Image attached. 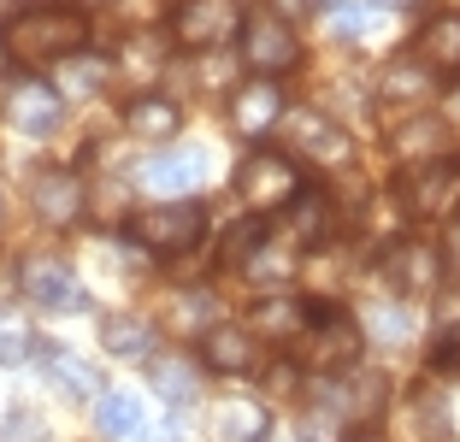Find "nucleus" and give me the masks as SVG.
I'll use <instances>...</instances> for the list:
<instances>
[{
  "label": "nucleus",
  "instance_id": "f257e3e1",
  "mask_svg": "<svg viewBox=\"0 0 460 442\" xmlns=\"http://www.w3.org/2000/svg\"><path fill=\"white\" fill-rule=\"evenodd\" d=\"M89 48V18L77 6H30V13L0 24V54L13 66L36 71V66H66Z\"/></svg>",
  "mask_w": 460,
  "mask_h": 442
},
{
  "label": "nucleus",
  "instance_id": "f03ea898",
  "mask_svg": "<svg viewBox=\"0 0 460 442\" xmlns=\"http://www.w3.org/2000/svg\"><path fill=\"white\" fill-rule=\"evenodd\" d=\"M360 319H349L342 307H331V301H307V319H301V366H313V372H354V360H360Z\"/></svg>",
  "mask_w": 460,
  "mask_h": 442
},
{
  "label": "nucleus",
  "instance_id": "7ed1b4c3",
  "mask_svg": "<svg viewBox=\"0 0 460 442\" xmlns=\"http://www.w3.org/2000/svg\"><path fill=\"white\" fill-rule=\"evenodd\" d=\"M124 236L136 248H148V254H183L195 242L207 236V207L201 201H160V207H142V213L124 218Z\"/></svg>",
  "mask_w": 460,
  "mask_h": 442
},
{
  "label": "nucleus",
  "instance_id": "20e7f679",
  "mask_svg": "<svg viewBox=\"0 0 460 442\" xmlns=\"http://www.w3.org/2000/svg\"><path fill=\"white\" fill-rule=\"evenodd\" d=\"M243 66L254 71L260 83L289 77V71L301 66V36H296V24H289V18H278V13L243 18Z\"/></svg>",
  "mask_w": 460,
  "mask_h": 442
},
{
  "label": "nucleus",
  "instance_id": "39448f33",
  "mask_svg": "<svg viewBox=\"0 0 460 442\" xmlns=\"http://www.w3.org/2000/svg\"><path fill=\"white\" fill-rule=\"evenodd\" d=\"M236 195H243L254 213L271 207H289L301 195V172L289 154H271V147H248V160L236 165Z\"/></svg>",
  "mask_w": 460,
  "mask_h": 442
},
{
  "label": "nucleus",
  "instance_id": "423d86ee",
  "mask_svg": "<svg viewBox=\"0 0 460 442\" xmlns=\"http://www.w3.org/2000/svg\"><path fill=\"white\" fill-rule=\"evenodd\" d=\"M402 201H407V218H420V225L455 218L460 213V154L431 160V165H413L407 183H402Z\"/></svg>",
  "mask_w": 460,
  "mask_h": 442
},
{
  "label": "nucleus",
  "instance_id": "0eeeda50",
  "mask_svg": "<svg viewBox=\"0 0 460 442\" xmlns=\"http://www.w3.org/2000/svg\"><path fill=\"white\" fill-rule=\"evenodd\" d=\"M30 360H36V372L48 377V389H54V395H66V402H101V372L89 360H83V354H71L66 342H54V336H36V342H30Z\"/></svg>",
  "mask_w": 460,
  "mask_h": 442
},
{
  "label": "nucleus",
  "instance_id": "6e6552de",
  "mask_svg": "<svg viewBox=\"0 0 460 442\" xmlns=\"http://www.w3.org/2000/svg\"><path fill=\"white\" fill-rule=\"evenodd\" d=\"M384 283H390L402 301L413 295H431L443 283V248L431 236H402L390 242V254H384Z\"/></svg>",
  "mask_w": 460,
  "mask_h": 442
},
{
  "label": "nucleus",
  "instance_id": "1a4fd4ad",
  "mask_svg": "<svg viewBox=\"0 0 460 442\" xmlns=\"http://www.w3.org/2000/svg\"><path fill=\"white\" fill-rule=\"evenodd\" d=\"M18 289H24L36 307H48V313H83L89 307L77 271H71L59 254H30L24 266H18Z\"/></svg>",
  "mask_w": 460,
  "mask_h": 442
},
{
  "label": "nucleus",
  "instance_id": "9d476101",
  "mask_svg": "<svg viewBox=\"0 0 460 442\" xmlns=\"http://www.w3.org/2000/svg\"><path fill=\"white\" fill-rule=\"evenodd\" d=\"M243 24L230 0H177L172 13V41L177 48H190V54H207L218 41H230V30Z\"/></svg>",
  "mask_w": 460,
  "mask_h": 442
},
{
  "label": "nucleus",
  "instance_id": "9b49d317",
  "mask_svg": "<svg viewBox=\"0 0 460 442\" xmlns=\"http://www.w3.org/2000/svg\"><path fill=\"white\" fill-rule=\"evenodd\" d=\"M384 372H349V377H325L319 384V413L337 425H360L384 407Z\"/></svg>",
  "mask_w": 460,
  "mask_h": 442
},
{
  "label": "nucleus",
  "instance_id": "f8f14e48",
  "mask_svg": "<svg viewBox=\"0 0 460 442\" xmlns=\"http://www.w3.org/2000/svg\"><path fill=\"white\" fill-rule=\"evenodd\" d=\"M289 147H296L301 160L325 165V172H342V165H354L349 130H337V119H325V112H289Z\"/></svg>",
  "mask_w": 460,
  "mask_h": 442
},
{
  "label": "nucleus",
  "instance_id": "ddd939ff",
  "mask_svg": "<svg viewBox=\"0 0 460 442\" xmlns=\"http://www.w3.org/2000/svg\"><path fill=\"white\" fill-rule=\"evenodd\" d=\"M30 207H36L48 225H77L83 207H89V189H83L77 172H66V165H48V172L30 177Z\"/></svg>",
  "mask_w": 460,
  "mask_h": 442
},
{
  "label": "nucleus",
  "instance_id": "4468645a",
  "mask_svg": "<svg viewBox=\"0 0 460 442\" xmlns=\"http://www.w3.org/2000/svg\"><path fill=\"white\" fill-rule=\"evenodd\" d=\"M6 119H13V130H24V136H54L59 130V119H66V101H59V89L54 83H36V77H24V83H13V94H6Z\"/></svg>",
  "mask_w": 460,
  "mask_h": 442
},
{
  "label": "nucleus",
  "instance_id": "2eb2a0df",
  "mask_svg": "<svg viewBox=\"0 0 460 442\" xmlns=\"http://www.w3.org/2000/svg\"><path fill=\"white\" fill-rule=\"evenodd\" d=\"M390 147L402 154V160H413V165H431V160H448V154H455V130H448V119L413 112V119H402L390 130Z\"/></svg>",
  "mask_w": 460,
  "mask_h": 442
},
{
  "label": "nucleus",
  "instance_id": "dca6fc26",
  "mask_svg": "<svg viewBox=\"0 0 460 442\" xmlns=\"http://www.w3.org/2000/svg\"><path fill=\"white\" fill-rule=\"evenodd\" d=\"M413 59H420L431 77H455L460 83V13L425 18V30L413 36Z\"/></svg>",
  "mask_w": 460,
  "mask_h": 442
},
{
  "label": "nucleus",
  "instance_id": "f3484780",
  "mask_svg": "<svg viewBox=\"0 0 460 442\" xmlns=\"http://www.w3.org/2000/svg\"><path fill=\"white\" fill-rule=\"evenodd\" d=\"M201 354L213 372H230V377H248L260 366V336L248 331V324H213V331L201 336Z\"/></svg>",
  "mask_w": 460,
  "mask_h": 442
},
{
  "label": "nucleus",
  "instance_id": "a211bd4d",
  "mask_svg": "<svg viewBox=\"0 0 460 442\" xmlns=\"http://www.w3.org/2000/svg\"><path fill=\"white\" fill-rule=\"evenodd\" d=\"M284 119V94H278V83H243V89L230 94V124L243 136H266L271 124Z\"/></svg>",
  "mask_w": 460,
  "mask_h": 442
},
{
  "label": "nucleus",
  "instance_id": "6ab92c4d",
  "mask_svg": "<svg viewBox=\"0 0 460 442\" xmlns=\"http://www.w3.org/2000/svg\"><path fill=\"white\" fill-rule=\"evenodd\" d=\"M101 349L119 354V360H154L160 354V331L142 313H107L101 319Z\"/></svg>",
  "mask_w": 460,
  "mask_h": 442
},
{
  "label": "nucleus",
  "instance_id": "aec40b11",
  "mask_svg": "<svg viewBox=\"0 0 460 442\" xmlns=\"http://www.w3.org/2000/svg\"><path fill=\"white\" fill-rule=\"evenodd\" d=\"M124 130L142 136V142H177V130H183V107H177L172 94H136L130 107H124Z\"/></svg>",
  "mask_w": 460,
  "mask_h": 442
},
{
  "label": "nucleus",
  "instance_id": "412c9836",
  "mask_svg": "<svg viewBox=\"0 0 460 442\" xmlns=\"http://www.w3.org/2000/svg\"><path fill=\"white\" fill-rule=\"evenodd\" d=\"M207 177V154L201 147H177V154H160V160L142 165V183L154 189V195H183V189H195Z\"/></svg>",
  "mask_w": 460,
  "mask_h": 442
},
{
  "label": "nucleus",
  "instance_id": "4be33fe9",
  "mask_svg": "<svg viewBox=\"0 0 460 442\" xmlns=\"http://www.w3.org/2000/svg\"><path fill=\"white\" fill-rule=\"evenodd\" d=\"M337 201H331L325 189H301L296 201H289V218H284V230H289V242L296 248H319V242L331 236V225H337Z\"/></svg>",
  "mask_w": 460,
  "mask_h": 442
},
{
  "label": "nucleus",
  "instance_id": "5701e85b",
  "mask_svg": "<svg viewBox=\"0 0 460 442\" xmlns=\"http://www.w3.org/2000/svg\"><path fill=\"white\" fill-rule=\"evenodd\" d=\"M148 377H154V389H160V402L172 407V413H183V407L201 402V372H195L183 354H154Z\"/></svg>",
  "mask_w": 460,
  "mask_h": 442
},
{
  "label": "nucleus",
  "instance_id": "b1692460",
  "mask_svg": "<svg viewBox=\"0 0 460 442\" xmlns=\"http://www.w3.org/2000/svg\"><path fill=\"white\" fill-rule=\"evenodd\" d=\"M213 437L218 442H266L271 437L266 402H254V395H230V402L213 413Z\"/></svg>",
  "mask_w": 460,
  "mask_h": 442
},
{
  "label": "nucleus",
  "instance_id": "393cba45",
  "mask_svg": "<svg viewBox=\"0 0 460 442\" xmlns=\"http://www.w3.org/2000/svg\"><path fill=\"white\" fill-rule=\"evenodd\" d=\"M431 89H437V77L413 54H407V59H390V66H384V77H378V101H384V107H420V101H431Z\"/></svg>",
  "mask_w": 460,
  "mask_h": 442
},
{
  "label": "nucleus",
  "instance_id": "a878e982",
  "mask_svg": "<svg viewBox=\"0 0 460 442\" xmlns=\"http://www.w3.org/2000/svg\"><path fill=\"white\" fill-rule=\"evenodd\" d=\"M95 425H101V437H112V442H136L148 430V407L136 402V395H124V389H101Z\"/></svg>",
  "mask_w": 460,
  "mask_h": 442
},
{
  "label": "nucleus",
  "instance_id": "bb28decb",
  "mask_svg": "<svg viewBox=\"0 0 460 442\" xmlns=\"http://www.w3.org/2000/svg\"><path fill=\"white\" fill-rule=\"evenodd\" d=\"M165 54H172L165 36H130L124 41V71L136 83H154V77H165Z\"/></svg>",
  "mask_w": 460,
  "mask_h": 442
},
{
  "label": "nucleus",
  "instance_id": "cd10ccee",
  "mask_svg": "<svg viewBox=\"0 0 460 442\" xmlns=\"http://www.w3.org/2000/svg\"><path fill=\"white\" fill-rule=\"evenodd\" d=\"M236 271H243L254 289H266V283H289V278H296V260H289V248H271V242H260V248H254V254H248Z\"/></svg>",
  "mask_w": 460,
  "mask_h": 442
},
{
  "label": "nucleus",
  "instance_id": "c85d7f7f",
  "mask_svg": "<svg viewBox=\"0 0 460 442\" xmlns=\"http://www.w3.org/2000/svg\"><path fill=\"white\" fill-rule=\"evenodd\" d=\"M30 342H36L30 319L18 307H0V366H24L30 360Z\"/></svg>",
  "mask_w": 460,
  "mask_h": 442
},
{
  "label": "nucleus",
  "instance_id": "c756f323",
  "mask_svg": "<svg viewBox=\"0 0 460 442\" xmlns=\"http://www.w3.org/2000/svg\"><path fill=\"white\" fill-rule=\"evenodd\" d=\"M366 324H372L384 342H407V336H413V307H407L402 295H395V301H378V307H366Z\"/></svg>",
  "mask_w": 460,
  "mask_h": 442
},
{
  "label": "nucleus",
  "instance_id": "7c9ffc66",
  "mask_svg": "<svg viewBox=\"0 0 460 442\" xmlns=\"http://www.w3.org/2000/svg\"><path fill=\"white\" fill-rule=\"evenodd\" d=\"M0 442H48V419L30 402H13L6 419H0Z\"/></svg>",
  "mask_w": 460,
  "mask_h": 442
},
{
  "label": "nucleus",
  "instance_id": "2f4dec72",
  "mask_svg": "<svg viewBox=\"0 0 460 442\" xmlns=\"http://www.w3.org/2000/svg\"><path fill=\"white\" fill-rule=\"evenodd\" d=\"M301 319H307V301H289V295L260 301V324H266L271 336H301Z\"/></svg>",
  "mask_w": 460,
  "mask_h": 442
},
{
  "label": "nucleus",
  "instance_id": "473e14b6",
  "mask_svg": "<svg viewBox=\"0 0 460 442\" xmlns=\"http://www.w3.org/2000/svg\"><path fill=\"white\" fill-rule=\"evenodd\" d=\"M107 59H89V54H83V59H66V77H59V89H66V94H101V83H107Z\"/></svg>",
  "mask_w": 460,
  "mask_h": 442
},
{
  "label": "nucleus",
  "instance_id": "72a5a7b5",
  "mask_svg": "<svg viewBox=\"0 0 460 442\" xmlns=\"http://www.w3.org/2000/svg\"><path fill=\"white\" fill-rule=\"evenodd\" d=\"M207 319H213V301H207V295H183V301H177V331L207 324ZM207 331H213V324H207Z\"/></svg>",
  "mask_w": 460,
  "mask_h": 442
},
{
  "label": "nucleus",
  "instance_id": "f704fd0d",
  "mask_svg": "<svg viewBox=\"0 0 460 442\" xmlns=\"http://www.w3.org/2000/svg\"><path fill=\"white\" fill-rule=\"evenodd\" d=\"M443 360H448V366H460V331H455V336L443 342Z\"/></svg>",
  "mask_w": 460,
  "mask_h": 442
},
{
  "label": "nucleus",
  "instance_id": "c9c22d12",
  "mask_svg": "<svg viewBox=\"0 0 460 442\" xmlns=\"http://www.w3.org/2000/svg\"><path fill=\"white\" fill-rule=\"evenodd\" d=\"M77 6H107V0H77Z\"/></svg>",
  "mask_w": 460,
  "mask_h": 442
},
{
  "label": "nucleus",
  "instance_id": "e433bc0d",
  "mask_svg": "<svg viewBox=\"0 0 460 442\" xmlns=\"http://www.w3.org/2000/svg\"><path fill=\"white\" fill-rule=\"evenodd\" d=\"M455 119H460V89H455Z\"/></svg>",
  "mask_w": 460,
  "mask_h": 442
},
{
  "label": "nucleus",
  "instance_id": "4c0bfd02",
  "mask_svg": "<svg viewBox=\"0 0 460 442\" xmlns=\"http://www.w3.org/2000/svg\"><path fill=\"white\" fill-rule=\"evenodd\" d=\"M455 254H460V236H455Z\"/></svg>",
  "mask_w": 460,
  "mask_h": 442
},
{
  "label": "nucleus",
  "instance_id": "58836bf2",
  "mask_svg": "<svg viewBox=\"0 0 460 442\" xmlns=\"http://www.w3.org/2000/svg\"><path fill=\"white\" fill-rule=\"evenodd\" d=\"M230 6H236V0H230Z\"/></svg>",
  "mask_w": 460,
  "mask_h": 442
}]
</instances>
